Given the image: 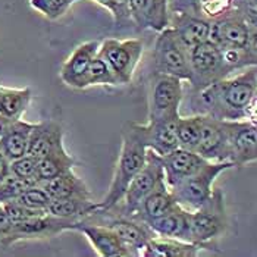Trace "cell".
Returning <instances> with one entry per match:
<instances>
[{"label": "cell", "instance_id": "obj_37", "mask_svg": "<svg viewBox=\"0 0 257 257\" xmlns=\"http://www.w3.org/2000/svg\"><path fill=\"white\" fill-rule=\"evenodd\" d=\"M11 225H12V223L9 222V219H8V216H6V213H5L3 206L0 204V239L8 234V231H9Z\"/></svg>", "mask_w": 257, "mask_h": 257}, {"label": "cell", "instance_id": "obj_1", "mask_svg": "<svg viewBox=\"0 0 257 257\" xmlns=\"http://www.w3.org/2000/svg\"><path fill=\"white\" fill-rule=\"evenodd\" d=\"M257 94V69L248 66L235 77H225L196 91L201 115L220 120H241Z\"/></svg>", "mask_w": 257, "mask_h": 257}, {"label": "cell", "instance_id": "obj_35", "mask_svg": "<svg viewBox=\"0 0 257 257\" xmlns=\"http://www.w3.org/2000/svg\"><path fill=\"white\" fill-rule=\"evenodd\" d=\"M3 209H5V213L9 219L11 223H18L22 220H27V219L33 218V216H37V215H43L46 213V210H34V209H30L27 206H22L18 201L12 200V201H6L2 204Z\"/></svg>", "mask_w": 257, "mask_h": 257}, {"label": "cell", "instance_id": "obj_11", "mask_svg": "<svg viewBox=\"0 0 257 257\" xmlns=\"http://www.w3.org/2000/svg\"><path fill=\"white\" fill-rule=\"evenodd\" d=\"M196 153L209 162H229V137L226 120L203 115Z\"/></svg>", "mask_w": 257, "mask_h": 257}, {"label": "cell", "instance_id": "obj_21", "mask_svg": "<svg viewBox=\"0 0 257 257\" xmlns=\"http://www.w3.org/2000/svg\"><path fill=\"white\" fill-rule=\"evenodd\" d=\"M33 128L34 123L22 119L5 122L3 133L0 136V153L9 162L27 155Z\"/></svg>", "mask_w": 257, "mask_h": 257}, {"label": "cell", "instance_id": "obj_28", "mask_svg": "<svg viewBox=\"0 0 257 257\" xmlns=\"http://www.w3.org/2000/svg\"><path fill=\"white\" fill-rule=\"evenodd\" d=\"M33 99L31 88H8L0 85V110L2 120H17L22 118L24 112L30 106Z\"/></svg>", "mask_w": 257, "mask_h": 257}, {"label": "cell", "instance_id": "obj_26", "mask_svg": "<svg viewBox=\"0 0 257 257\" xmlns=\"http://www.w3.org/2000/svg\"><path fill=\"white\" fill-rule=\"evenodd\" d=\"M99 210V203L91 198H52L46 212L65 219L82 220Z\"/></svg>", "mask_w": 257, "mask_h": 257}, {"label": "cell", "instance_id": "obj_27", "mask_svg": "<svg viewBox=\"0 0 257 257\" xmlns=\"http://www.w3.org/2000/svg\"><path fill=\"white\" fill-rule=\"evenodd\" d=\"M78 165L77 159H74L65 149V144L59 146L58 149L52 150L44 158L39 159V171L37 179L40 182L56 178L65 172L74 171V168Z\"/></svg>", "mask_w": 257, "mask_h": 257}, {"label": "cell", "instance_id": "obj_2", "mask_svg": "<svg viewBox=\"0 0 257 257\" xmlns=\"http://www.w3.org/2000/svg\"><path fill=\"white\" fill-rule=\"evenodd\" d=\"M147 146L141 137L136 122H128L122 131V146L119 152L115 174L104 198L99 201V210H109L120 203L133 178L144 166Z\"/></svg>", "mask_w": 257, "mask_h": 257}, {"label": "cell", "instance_id": "obj_30", "mask_svg": "<svg viewBox=\"0 0 257 257\" xmlns=\"http://www.w3.org/2000/svg\"><path fill=\"white\" fill-rule=\"evenodd\" d=\"M85 85H87V88L93 87V85H120L116 75L110 69L109 63L103 59V56L99 52L90 65L87 79H85Z\"/></svg>", "mask_w": 257, "mask_h": 257}, {"label": "cell", "instance_id": "obj_13", "mask_svg": "<svg viewBox=\"0 0 257 257\" xmlns=\"http://www.w3.org/2000/svg\"><path fill=\"white\" fill-rule=\"evenodd\" d=\"M74 231L81 232L90 241L96 253L101 257H130L134 256L126 244L115 234L113 229L103 223L90 222L87 219L79 220Z\"/></svg>", "mask_w": 257, "mask_h": 257}, {"label": "cell", "instance_id": "obj_9", "mask_svg": "<svg viewBox=\"0 0 257 257\" xmlns=\"http://www.w3.org/2000/svg\"><path fill=\"white\" fill-rule=\"evenodd\" d=\"M188 58L191 69L190 84L196 91L231 74L223 63L220 47L210 40L191 47L188 50Z\"/></svg>", "mask_w": 257, "mask_h": 257}, {"label": "cell", "instance_id": "obj_23", "mask_svg": "<svg viewBox=\"0 0 257 257\" xmlns=\"http://www.w3.org/2000/svg\"><path fill=\"white\" fill-rule=\"evenodd\" d=\"M204 248L196 242L182 241L177 238L153 237L141 250L140 256L144 257H196Z\"/></svg>", "mask_w": 257, "mask_h": 257}, {"label": "cell", "instance_id": "obj_5", "mask_svg": "<svg viewBox=\"0 0 257 257\" xmlns=\"http://www.w3.org/2000/svg\"><path fill=\"white\" fill-rule=\"evenodd\" d=\"M231 168H234L231 162H207L196 174L169 190L182 207L193 212L210 198L216 178Z\"/></svg>", "mask_w": 257, "mask_h": 257}, {"label": "cell", "instance_id": "obj_25", "mask_svg": "<svg viewBox=\"0 0 257 257\" xmlns=\"http://www.w3.org/2000/svg\"><path fill=\"white\" fill-rule=\"evenodd\" d=\"M52 198H91V193L87 184L75 175L74 171L65 172L56 178L40 182Z\"/></svg>", "mask_w": 257, "mask_h": 257}, {"label": "cell", "instance_id": "obj_29", "mask_svg": "<svg viewBox=\"0 0 257 257\" xmlns=\"http://www.w3.org/2000/svg\"><path fill=\"white\" fill-rule=\"evenodd\" d=\"M201 118L203 115L198 113L194 116H185L178 119L177 123V136H178L179 147L196 152V147L200 140L201 131Z\"/></svg>", "mask_w": 257, "mask_h": 257}, {"label": "cell", "instance_id": "obj_39", "mask_svg": "<svg viewBox=\"0 0 257 257\" xmlns=\"http://www.w3.org/2000/svg\"><path fill=\"white\" fill-rule=\"evenodd\" d=\"M245 119H248L251 123H254L257 126V94L254 100H253V103L250 104V107H248V110H247V116Z\"/></svg>", "mask_w": 257, "mask_h": 257}, {"label": "cell", "instance_id": "obj_19", "mask_svg": "<svg viewBox=\"0 0 257 257\" xmlns=\"http://www.w3.org/2000/svg\"><path fill=\"white\" fill-rule=\"evenodd\" d=\"M171 27L188 50L210 40L212 22L194 14L171 12Z\"/></svg>", "mask_w": 257, "mask_h": 257}, {"label": "cell", "instance_id": "obj_43", "mask_svg": "<svg viewBox=\"0 0 257 257\" xmlns=\"http://www.w3.org/2000/svg\"><path fill=\"white\" fill-rule=\"evenodd\" d=\"M0 120H2V110H0Z\"/></svg>", "mask_w": 257, "mask_h": 257}, {"label": "cell", "instance_id": "obj_4", "mask_svg": "<svg viewBox=\"0 0 257 257\" xmlns=\"http://www.w3.org/2000/svg\"><path fill=\"white\" fill-rule=\"evenodd\" d=\"M163 182L166 181H165L162 158L152 149H147V159L144 166L130 182L120 203L109 210H113L123 216H134L141 201Z\"/></svg>", "mask_w": 257, "mask_h": 257}, {"label": "cell", "instance_id": "obj_24", "mask_svg": "<svg viewBox=\"0 0 257 257\" xmlns=\"http://www.w3.org/2000/svg\"><path fill=\"white\" fill-rule=\"evenodd\" d=\"M178 204L179 203L177 201V198L174 197V194L169 190V187L166 185V182H163L141 201L137 212L131 218H136L144 223H149L155 219L163 216L165 213H168Z\"/></svg>", "mask_w": 257, "mask_h": 257}, {"label": "cell", "instance_id": "obj_16", "mask_svg": "<svg viewBox=\"0 0 257 257\" xmlns=\"http://www.w3.org/2000/svg\"><path fill=\"white\" fill-rule=\"evenodd\" d=\"M179 116L160 119L147 123H137L140 134L144 140L147 149H152L160 156L171 153L178 149V136H177V123Z\"/></svg>", "mask_w": 257, "mask_h": 257}, {"label": "cell", "instance_id": "obj_18", "mask_svg": "<svg viewBox=\"0 0 257 257\" xmlns=\"http://www.w3.org/2000/svg\"><path fill=\"white\" fill-rule=\"evenodd\" d=\"M163 163V171H165V181L169 188L175 187L181 181L191 177L200 171L209 160L201 158L193 150H187L178 147L172 150L171 153L160 156Z\"/></svg>", "mask_w": 257, "mask_h": 257}, {"label": "cell", "instance_id": "obj_36", "mask_svg": "<svg viewBox=\"0 0 257 257\" xmlns=\"http://www.w3.org/2000/svg\"><path fill=\"white\" fill-rule=\"evenodd\" d=\"M97 5L104 6L113 17L116 27H122V24L130 22V0H93Z\"/></svg>", "mask_w": 257, "mask_h": 257}, {"label": "cell", "instance_id": "obj_42", "mask_svg": "<svg viewBox=\"0 0 257 257\" xmlns=\"http://www.w3.org/2000/svg\"><path fill=\"white\" fill-rule=\"evenodd\" d=\"M3 126H5V122L0 120V136H2V133H3Z\"/></svg>", "mask_w": 257, "mask_h": 257}, {"label": "cell", "instance_id": "obj_40", "mask_svg": "<svg viewBox=\"0 0 257 257\" xmlns=\"http://www.w3.org/2000/svg\"><path fill=\"white\" fill-rule=\"evenodd\" d=\"M248 50L251 52V55H253V58H254V60H256V65H257V30H253V31H251Z\"/></svg>", "mask_w": 257, "mask_h": 257}, {"label": "cell", "instance_id": "obj_41", "mask_svg": "<svg viewBox=\"0 0 257 257\" xmlns=\"http://www.w3.org/2000/svg\"><path fill=\"white\" fill-rule=\"evenodd\" d=\"M239 8H247V9L257 11V0H241Z\"/></svg>", "mask_w": 257, "mask_h": 257}, {"label": "cell", "instance_id": "obj_17", "mask_svg": "<svg viewBox=\"0 0 257 257\" xmlns=\"http://www.w3.org/2000/svg\"><path fill=\"white\" fill-rule=\"evenodd\" d=\"M130 15L139 30L160 33L171 27L169 0H130Z\"/></svg>", "mask_w": 257, "mask_h": 257}, {"label": "cell", "instance_id": "obj_3", "mask_svg": "<svg viewBox=\"0 0 257 257\" xmlns=\"http://www.w3.org/2000/svg\"><path fill=\"white\" fill-rule=\"evenodd\" d=\"M228 228V215L222 190H213L210 198L191 212V242L204 250L216 247V241Z\"/></svg>", "mask_w": 257, "mask_h": 257}, {"label": "cell", "instance_id": "obj_38", "mask_svg": "<svg viewBox=\"0 0 257 257\" xmlns=\"http://www.w3.org/2000/svg\"><path fill=\"white\" fill-rule=\"evenodd\" d=\"M11 174V162L0 153V181Z\"/></svg>", "mask_w": 257, "mask_h": 257}, {"label": "cell", "instance_id": "obj_34", "mask_svg": "<svg viewBox=\"0 0 257 257\" xmlns=\"http://www.w3.org/2000/svg\"><path fill=\"white\" fill-rule=\"evenodd\" d=\"M31 185H36V182L21 179L15 175H12V174H9L6 178L0 181V204L15 200L22 191H25Z\"/></svg>", "mask_w": 257, "mask_h": 257}, {"label": "cell", "instance_id": "obj_22", "mask_svg": "<svg viewBox=\"0 0 257 257\" xmlns=\"http://www.w3.org/2000/svg\"><path fill=\"white\" fill-rule=\"evenodd\" d=\"M63 130L59 122L49 119L34 123V128L30 136L28 143V155L41 159L49 155L52 150L58 149L63 144Z\"/></svg>", "mask_w": 257, "mask_h": 257}, {"label": "cell", "instance_id": "obj_6", "mask_svg": "<svg viewBox=\"0 0 257 257\" xmlns=\"http://www.w3.org/2000/svg\"><path fill=\"white\" fill-rule=\"evenodd\" d=\"M155 72L172 75L182 81H191L188 49L178 39L172 27L160 31L153 46Z\"/></svg>", "mask_w": 257, "mask_h": 257}, {"label": "cell", "instance_id": "obj_20", "mask_svg": "<svg viewBox=\"0 0 257 257\" xmlns=\"http://www.w3.org/2000/svg\"><path fill=\"white\" fill-rule=\"evenodd\" d=\"M147 225L158 237L177 238L191 242V212L181 204Z\"/></svg>", "mask_w": 257, "mask_h": 257}, {"label": "cell", "instance_id": "obj_10", "mask_svg": "<svg viewBox=\"0 0 257 257\" xmlns=\"http://www.w3.org/2000/svg\"><path fill=\"white\" fill-rule=\"evenodd\" d=\"M143 52L144 46L139 39H106L100 43L99 49V53L109 63L120 85L133 81Z\"/></svg>", "mask_w": 257, "mask_h": 257}, {"label": "cell", "instance_id": "obj_8", "mask_svg": "<svg viewBox=\"0 0 257 257\" xmlns=\"http://www.w3.org/2000/svg\"><path fill=\"white\" fill-rule=\"evenodd\" d=\"M78 222L79 220L59 218L46 212L43 215L33 216L18 223H12L8 234L0 239V245L11 247L15 242L25 239H44L56 237L66 231H74Z\"/></svg>", "mask_w": 257, "mask_h": 257}, {"label": "cell", "instance_id": "obj_15", "mask_svg": "<svg viewBox=\"0 0 257 257\" xmlns=\"http://www.w3.org/2000/svg\"><path fill=\"white\" fill-rule=\"evenodd\" d=\"M251 30L242 18L241 9L212 22L210 41L220 49H248Z\"/></svg>", "mask_w": 257, "mask_h": 257}, {"label": "cell", "instance_id": "obj_33", "mask_svg": "<svg viewBox=\"0 0 257 257\" xmlns=\"http://www.w3.org/2000/svg\"><path fill=\"white\" fill-rule=\"evenodd\" d=\"M37 171H39V159L28 153L24 155L22 158L11 160V174L21 179H27L39 184Z\"/></svg>", "mask_w": 257, "mask_h": 257}, {"label": "cell", "instance_id": "obj_12", "mask_svg": "<svg viewBox=\"0 0 257 257\" xmlns=\"http://www.w3.org/2000/svg\"><path fill=\"white\" fill-rule=\"evenodd\" d=\"M229 137V162L242 168L257 160V126L248 119L226 120Z\"/></svg>", "mask_w": 257, "mask_h": 257}, {"label": "cell", "instance_id": "obj_14", "mask_svg": "<svg viewBox=\"0 0 257 257\" xmlns=\"http://www.w3.org/2000/svg\"><path fill=\"white\" fill-rule=\"evenodd\" d=\"M100 49V43L96 40L85 41L77 46L69 58L63 62L60 68V79L65 85L75 88V90H85V79L90 69V65L97 55Z\"/></svg>", "mask_w": 257, "mask_h": 257}, {"label": "cell", "instance_id": "obj_31", "mask_svg": "<svg viewBox=\"0 0 257 257\" xmlns=\"http://www.w3.org/2000/svg\"><path fill=\"white\" fill-rule=\"evenodd\" d=\"M77 2L82 0H30V6L46 20L58 21L65 17Z\"/></svg>", "mask_w": 257, "mask_h": 257}, {"label": "cell", "instance_id": "obj_7", "mask_svg": "<svg viewBox=\"0 0 257 257\" xmlns=\"http://www.w3.org/2000/svg\"><path fill=\"white\" fill-rule=\"evenodd\" d=\"M182 79L153 72L149 85V122L179 116L184 99Z\"/></svg>", "mask_w": 257, "mask_h": 257}, {"label": "cell", "instance_id": "obj_32", "mask_svg": "<svg viewBox=\"0 0 257 257\" xmlns=\"http://www.w3.org/2000/svg\"><path fill=\"white\" fill-rule=\"evenodd\" d=\"M15 201L34 210H46L49 203L52 201V197L40 184H36V185L28 187L25 191H22L20 196L15 198Z\"/></svg>", "mask_w": 257, "mask_h": 257}]
</instances>
